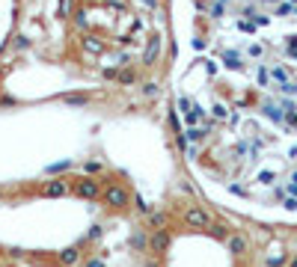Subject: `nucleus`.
I'll use <instances>...</instances> for the list:
<instances>
[{
	"instance_id": "nucleus-10",
	"label": "nucleus",
	"mask_w": 297,
	"mask_h": 267,
	"mask_svg": "<svg viewBox=\"0 0 297 267\" xmlns=\"http://www.w3.org/2000/svg\"><path fill=\"white\" fill-rule=\"evenodd\" d=\"M164 223H166L164 214H152V226H155V229H164Z\"/></svg>"
},
{
	"instance_id": "nucleus-4",
	"label": "nucleus",
	"mask_w": 297,
	"mask_h": 267,
	"mask_svg": "<svg viewBox=\"0 0 297 267\" xmlns=\"http://www.w3.org/2000/svg\"><path fill=\"white\" fill-rule=\"evenodd\" d=\"M68 193V184L63 178H57V181H48L45 187H42V196H48V199H57V196H66Z\"/></svg>"
},
{
	"instance_id": "nucleus-6",
	"label": "nucleus",
	"mask_w": 297,
	"mask_h": 267,
	"mask_svg": "<svg viewBox=\"0 0 297 267\" xmlns=\"http://www.w3.org/2000/svg\"><path fill=\"white\" fill-rule=\"evenodd\" d=\"M226 246H229L232 255H244L247 252V237L244 234H229L226 237Z\"/></svg>"
},
{
	"instance_id": "nucleus-8",
	"label": "nucleus",
	"mask_w": 297,
	"mask_h": 267,
	"mask_svg": "<svg viewBox=\"0 0 297 267\" xmlns=\"http://www.w3.org/2000/svg\"><path fill=\"white\" fill-rule=\"evenodd\" d=\"M131 246H134V249H149V237H146V234H140V232H137V234L131 237Z\"/></svg>"
},
{
	"instance_id": "nucleus-5",
	"label": "nucleus",
	"mask_w": 297,
	"mask_h": 267,
	"mask_svg": "<svg viewBox=\"0 0 297 267\" xmlns=\"http://www.w3.org/2000/svg\"><path fill=\"white\" fill-rule=\"evenodd\" d=\"M74 190H77V196H83V199H95V196H98V181H89V178H86V181H77Z\"/></svg>"
},
{
	"instance_id": "nucleus-12",
	"label": "nucleus",
	"mask_w": 297,
	"mask_h": 267,
	"mask_svg": "<svg viewBox=\"0 0 297 267\" xmlns=\"http://www.w3.org/2000/svg\"><path fill=\"white\" fill-rule=\"evenodd\" d=\"M291 267H297V258H294V261H291Z\"/></svg>"
},
{
	"instance_id": "nucleus-7",
	"label": "nucleus",
	"mask_w": 297,
	"mask_h": 267,
	"mask_svg": "<svg viewBox=\"0 0 297 267\" xmlns=\"http://www.w3.org/2000/svg\"><path fill=\"white\" fill-rule=\"evenodd\" d=\"M77 258H80V252H77L74 246H68V249L60 252V264H66V267H74L77 264Z\"/></svg>"
},
{
	"instance_id": "nucleus-2",
	"label": "nucleus",
	"mask_w": 297,
	"mask_h": 267,
	"mask_svg": "<svg viewBox=\"0 0 297 267\" xmlns=\"http://www.w3.org/2000/svg\"><path fill=\"white\" fill-rule=\"evenodd\" d=\"M184 223H187L190 229H208L214 220H211V214L202 211V208H187V211H184Z\"/></svg>"
},
{
	"instance_id": "nucleus-3",
	"label": "nucleus",
	"mask_w": 297,
	"mask_h": 267,
	"mask_svg": "<svg viewBox=\"0 0 297 267\" xmlns=\"http://www.w3.org/2000/svg\"><path fill=\"white\" fill-rule=\"evenodd\" d=\"M149 249H152L155 255L166 252V249H169V234H166L164 229H155V234L149 237Z\"/></svg>"
},
{
	"instance_id": "nucleus-1",
	"label": "nucleus",
	"mask_w": 297,
	"mask_h": 267,
	"mask_svg": "<svg viewBox=\"0 0 297 267\" xmlns=\"http://www.w3.org/2000/svg\"><path fill=\"white\" fill-rule=\"evenodd\" d=\"M104 202H107L110 208H128L131 196H128V190H125V187H119V184H110V187L104 190Z\"/></svg>"
},
{
	"instance_id": "nucleus-9",
	"label": "nucleus",
	"mask_w": 297,
	"mask_h": 267,
	"mask_svg": "<svg viewBox=\"0 0 297 267\" xmlns=\"http://www.w3.org/2000/svg\"><path fill=\"white\" fill-rule=\"evenodd\" d=\"M211 232L217 234V237H229V226H223V223H217V226H214Z\"/></svg>"
},
{
	"instance_id": "nucleus-11",
	"label": "nucleus",
	"mask_w": 297,
	"mask_h": 267,
	"mask_svg": "<svg viewBox=\"0 0 297 267\" xmlns=\"http://www.w3.org/2000/svg\"><path fill=\"white\" fill-rule=\"evenodd\" d=\"M89 267H101V261H92V264H89Z\"/></svg>"
}]
</instances>
